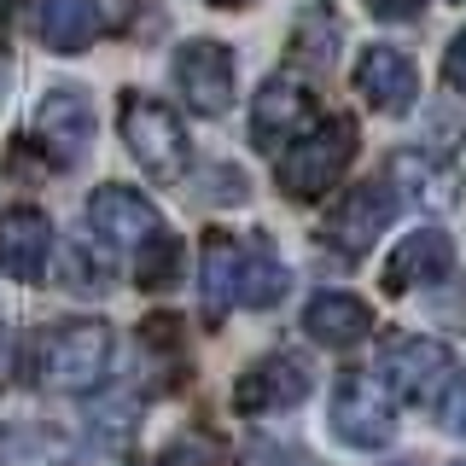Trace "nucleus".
Here are the masks:
<instances>
[{
  "label": "nucleus",
  "instance_id": "nucleus-1",
  "mask_svg": "<svg viewBox=\"0 0 466 466\" xmlns=\"http://www.w3.org/2000/svg\"><path fill=\"white\" fill-rule=\"evenodd\" d=\"M286 286H291L286 262L262 239H233V233L204 239V298H210V309H268V303L286 298Z\"/></svg>",
  "mask_w": 466,
  "mask_h": 466
},
{
  "label": "nucleus",
  "instance_id": "nucleus-2",
  "mask_svg": "<svg viewBox=\"0 0 466 466\" xmlns=\"http://www.w3.org/2000/svg\"><path fill=\"white\" fill-rule=\"evenodd\" d=\"M111 368V327L106 320H58L35 339V385L87 390Z\"/></svg>",
  "mask_w": 466,
  "mask_h": 466
},
{
  "label": "nucleus",
  "instance_id": "nucleus-3",
  "mask_svg": "<svg viewBox=\"0 0 466 466\" xmlns=\"http://www.w3.org/2000/svg\"><path fill=\"white\" fill-rule=\"evenodd\" d=\"M350 157H356V123L350 116H320L309 135L280 152V187L291 198H320L327 187H339Z\"/></svg>",
  "mask_w": 466,
  "mask_h": 466
},
{
  "label": "nucleus",
  "instance_id": "nucleus-4",
  "mask_svg": "<svg viewBox=\"0 0 466 466\" xmlns=\"http://www.w3.org/2000/svg\"><path fill=\"white\" fill-rule=\"evenodd\" d=\"M332 431L344 449H385L397 437V402L379 373H344L332 385Z\"/></svg>",
  "mask_w": 466,
  "mask_h": 466
},
{
  "label": "nucleus",
  "instance_id": "nucleus-5",
  "mask_svg": "<svg viewBox=\"0 0 466 466\" xmlns=\"http://www.w3.org/2000/svg\"><path fill=\"white\" fill-rule=\"evenodd\" d=\"M123 140H128L135 164L152 175V181H175V175L187 169V128H181V116L169 106H157V99L135 94L123 106Z\"/></svg>",
  "mask_w": 466,
  "mask_h": 466
},
{
  "label": "nucleus",
  "instance_id": "nucleus-6",
  "mask_svg": "<svg viewBox=\"0 0 466 466\" xmlns=\"http://www.w3.org/2000/svg\"><path fill=\"white\" fill-rule=\"evenodd\" d=\"M87 228L111 245V251H152L164 233V216H157L152 198H140L135 187H99L87 198Z\"/></svg>",
  "mask_w": 466,
  "mask_h": 466
},
{
  "label": "nucleus",
  "instance_id": "nucleus-7",
  "mask_svg": "<svg viewBox=\"0 0 466 466\" xmlns=\"http://www.w3.org/2000/svg\"><path fill=\"white\" fill-rule=\"evenodd\" d=\"M390 216H397V193H390V181H361V187H350V193L332 204L327 239L339 245L344 257H361V251H373V239L390 228Z\"/></svg>",
  "mask_w": 466,
  "mask_h": 466
},
{
  "label": "nucleus",
  "instance_id": "nucleus-8",
  "mask_svg": "<svg viewBox=\"0 0 466 466\" xmlns=\"http://www.w3.org/2000/svg\"><path fill=\"white\" fill-rule=\"evenodd\" d=\"M449 373H455V356L437 339H414V332H408V339L385 344V379L402 402H437V390L449 385Z\"/></svg>",
  "mask_w": 466,
  "mask_h": 466
},
{
  "label": "nucleus",
  "instance_id": "nucleus-9",
  "mask_svg": "<svg viewBox=\"0 0 466 466\" xmlns=\"http://www.w3.org/2000/svg\"><path fill=\"white\" fill-rule=\"evenodd\" d=\"M35 140L53 164H76L94 140V106L82 87H47V99L35 106Z\"/></svg>",
  "mask_w": 466,
  "mask_h": 466
},
{
  "label": "nucleus",
  "instance_id": "nucleus-10",
  "mask_svg": "<svg viewBox=\"0 0 466 466\" xmlns=\"http://www.w3.org/2000/svg\"><path fill=\"white\" fill-rule=\"evenodd\" d=\"M315 128V106H309V94H303L291 76H268L262 82V94H257V106H251V140L262 146V152H280V146L291 140H303Z\"/></svg>",
  "mask_w": 466,
  "mask_h": 466
},
{
  "label": "nucleus",
  "instance_id": "nucleus-11",
  "mask_svg": "<svg viewBox=\"0 0 466 466\" xmlns=\"http://www.w3.org/2000/svg\"><path fill=\"white\" fill-rule=\"evenodd\" d=\"M175 82H181L187 106L216 116L228 111L233 99V53L222 47V41H187L181 53H175Z\"/></svg>",
  "mask_w": 466,
  "mask_h": 466
},
{
  "label": "nucleus",
  "instance_id": "nucleus-12",
  "mask_svg": "<svg viewBox=\"0 0 466 466\" xmlns=\"http://www.w3.org/2000/svg\"><path fill=\"white\" fill-rule=\"evenodd\" d=\"M309 385L315 379L298 356H268V361H257L251 373H239L233 408H239V414H280V408H298L309 397Z\"/></svg>",
  "mask_w": 466,
  "mask_h": 466
},
{
  "label": "nucleus",
  "instance_id": "nucleus-13",
  "mask_svg": "<svg viewBox=\"0 0 466 466\" xmlns=\"http://www.w3.org/2000/svg\"><path fill=\"white\" fill-rule=\"evenodd\" d=\"M53 262V222L41 210H0V268L12 274V280H41Z\"/></svg>",
  "mask_w": 466,
  "mask_h": 466
},
{
  "label": "nucleus",
  "instance_id": "nucleus-14",
  "mask_svg": "<svg viewBox=\"0 0 466 466\" xmlns=\"http://www.w3.org/2000/svg\"><path fill=\"white\" fill-rule=\"evenodd\" d=\"M356 94L368 99L373 111H385V116H397L414 106V94H420V76H414V65H408V53L397 47H368L356 58Z\"/></svg>",
  "mask_w": 466,
  "mask_h": 466
},
{
  "label": "nucleus",
  "instance_id": "nucleus-15",
  "mask_svg": "<svg viewBox=\"0 0 466 466\" xmlns=\"http://www.w3.org/2000/svg\"><path fill=\"white\" fill-rule=\"evenodd\" d=\"M449 262H455V245H449V233L437 228H414L408 239L390 251L385 262V291H414V286H431L449 274Z\"/></svg>",
  "mask_w": 466,
  "mask_h": 466
},
{
  "label": "nucleus",
  "instance_id": "nucleus-16",
  "mask_svg": "<svg viewBox=\"0 0 466 466\" xmlns=\"http://www.w3.org/2000/svg\"><path fill=\"white\" fill-rule=\"evenodd\" d=\"M303 327H309L315 344L350 350L373 332V309L361 298H350V291H320V298H309V309H303Z\"/></svg>",
  "mask_w": 466,
  "mask_h": 466
},
{
  "label": "nucleus",
  "instance_id": "nucleus-17",
  "mask_svg": "<svg viewBox=\"0 0 466 466\" xmlns=\"http://www.w3.org/2000/svg\"><path fill=\"white\" fill-rule=\"evenodd\" d=\"M106 29L99 0H41V41L53 53H82Z\"/></svg>",
  "mask_w": 466,
  "mask_h": 466
},
{
  "label": "nucleus",
  "instance_id": "nucleus-18",
  "mask_svg": "<svg viewBox=\"0 0 466 466\" xmlns=\"http://www.w3.org/2000/svg\"><path fill=\"white\" fill-rule=\"evenodd\" d=\"M0 466H70V449L47 426H6L0 431Z\"/></svg>",
  "mask_w": 466,
  "mask_h": 466
},
{
  "label": "nucleus",
  "instance_id": "nucleus-19",
  "mask_svg": "<svg viewBox=\"0 0 466 466\" xmlns=\"http://www.w3.org/2000/svg\"><path fill=\"white\" fill-rule=\"evenodd\" d=\"M390 175H408V181H426L420 193H426V204H449L455 193H449V175L431 164V157H414V152H402L397 164H390Z\"/></svg>",
  "mask_w": 466,
  "mask_h": 466
},
{
  "label": "nucleus",
  "instance_id": "nucleus-20",
  "mask_svg": "<svg viewBox=\"0 0 466 466\" xmlns=\"http://www.w3.org/2000/svg\"><path fill=\"white\" fill-rule=\"evenodd\" d=\"M437 414H443V431L449 437H466V373L449 385V397L437 402Z\"/></svg>",
  "mask_w": 466,
  "mask_h": 466
},
{
  "label": "nucleus",
  "instance_id": "nucleus-21",
  "mask_svg": "<svg viewBox=\"0 0 466 466\" xmlns=\"http://www.w3.org/2000/svg\"><path fill=\"white\" fill-rule=\"evenodd\" d=\"M443 82L455 87V94H466V35L449 41V53H443Z\"/></svg>",
  "mask_w": 466,
  "mask_h": 466
},
{
  "label": "nucleus",
  "instance_id": "nucleus-22",
  "mask_svg": "<svg viewBox=\"0 0 466 466\" xmlns=\"http://www.w3.org/2000/svg\"><path fill=\"white\" fill-rule=\"evenodd\" d=\"M373 12H379V18H414L420 0H373Z\"/></svg>",
  "mask_w": 466,
  "mask_h": 466
},
{
  "label": "nucleus",
  "instance_id": "nucleus-23",
  "mask_svg": "<svg viewBox=\"0 0 466 466\" xmlns=\"http://www.w3.org/2000/svg\"><path fill=\"white\" fill-rule=\"evenodd\" d=\"M0 368H6V320H0Z\"/></svg>",
  "mask_w": 466,
  "mask_h": 466
},
{
  "label": "nucleus",
  "instance_id": "nucleus-24",
  "mask_svg": "<svg viewBox=\"0 0 466 466\" xmlns=\"http://www.w3.org/2000/svg\"><path fill=\"white\" fill-rule=\"evenodd\" d=\"M6 18H12V0H0V29H6Z\"/></svg>",
  "mask_w": 466,
  "mask_h": 466
},
{
  "label": "nucleus",
  "instance_id": "nucleus-25",
  "mask_svg": "<svg viewBox=\"0 0 466 466\" xmlns=\"http://www.w3.org/2000/svg\"><path fill=\"white\" fill-rule=\"evenodd\" d=\"M210 6H245V0H210Z\"/></svg>",
  "mask_w": 466,
  "mask_h": 466
},
{
  "label": "nucleus",
  "instance_id": "nucleus-26",
  "mask_svg": "<svg viewBox=\"0 0 466 466\" xmlns=\"http://www.w3.org/2000/svg\"><path fill=\"white\" fill-rule=\"evenodd\" d=\"M274 466H309V461H274Z\"/></svg>",
  "mask_w": 466,
  "mask_h": 466
},
{
  "label": "nucleus",
  "instance_id": "nucleus-27",
  "mask_svg": "<svg viewBox=\"0 0 466 466\" xmlns=\"http://www.w3.org/2000/svg\"><path fill=\"white\" fill-rule=\"evenodd\" d=\"M461 466H466V461H461Z\"/></svg>",
  "mask_w": 466,
  "mask_h": 466
}]
</instances>
